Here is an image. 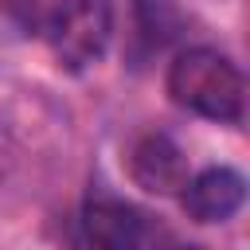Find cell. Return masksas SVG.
I'll return each mask as SVG.
<instances>
[{"label": "cell", "mask_w": 250, "mask_h": 250, "mask_svg": "<svg viewBox=\"0 0 250 250\" xmlns=\"http://www.w3.org/2000/svg\"><path fill=\"white\" fill-rule=\"evenodd\" d=\"M43 35L55 62L70 74L90 70L113 35V8L109 0H59L43 16Z\"/></svg>", "instance_id": "cell-2"}, {"label": "cell", "mask_w": 250, "mask_h": 250, "mask_svg": "<svg viewBox=\"0 0 250 250\" xmlns=\"http://www.w3.org/2000/svg\"><path fill=\"white\" fill-rule=\"evenodd\" d=\"M82 238L90 246H105V250H129V246H141L148 238V223L145 215L117 199V195H105V191H94L86 203H82Z\"/></svg>", "instance_id": "cell-4"}, {"label": "cell", "mask_w": 250, "mask_h": 250, "mask_svg": "<svg viewBox=\"0 0 250 250\" xmlns=\"http://www.w3.org/2000/svg\"><path fill=\"white\" fill-rule=\"evenodd\" d=\"M246 199V180L242 172L219 164V168H203L195 176H188V184L180 188V203L188 211V219L195 223H227L230 215H238Z\"/></svg>", "instance_id": "cell-5"}, {"label": "cell", "mask_w": 250, "mask_h": 250, "mask_svg": "<svg viewBox=\"0 0 250 250\" xmlns=\"http://www.w3.org/2000/svg\"><path fill=\"white\" fill-rule=\"evenodd\" d=\"M188 176V156L168 133H145L129 148V180L148 195H180Z\"/></svg>", "instance_id": "cell-3"}, {"label": "cell", "mask_w": 250, "mask_h": 250, "mask_svg": "<svg viewBox=\"0 0 250 250\" xmlns=\"http://www.w3.org/2000/svg\"><path fill=\"white\" fill-rule=\"evenodd\" d=\"M168 98L195 117L238 125L246 109V78L223 51L188 47L168 66Z\"/></svg>", "instance_id": "cell-1"}]
</instances>
